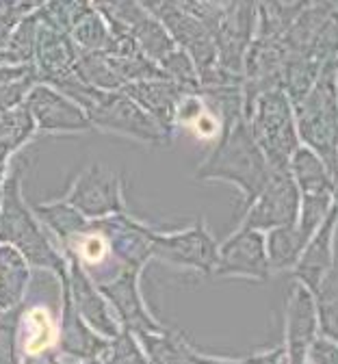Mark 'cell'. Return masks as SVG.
Listing matches in <instances>:
<instances>
[{
  "mask_svg": "<svg viewBox=\"0 0 338 364\" xmlns=\"http://www.w3.org/2000/svg\"><path fill=\"white\" fill-rule=\"evenodd\" d=\"M105 254V241L100 237H89L85 243H83V256L87 260H100Z\"/></svg>",
  "mask_w": 338,
  "mask_h": 364,
  "instance_id": "7a4b0ae2",
  "label": "cell"
},
{
  "mask_svg": "<svg viewBox=\"0 0 338 364\" xmlns=\"http://www.w3.org/2000/svg\"><path fill=\"white\" fill-rule=\"evenodd\" d=\"M55 341V326L46 310H33L26 321L24 334V349L28 353H39L46 347H51Z\"/></svg>",
  "mask_w": 338,
  "mask_h": 364,
  "instance_id": "6da1fadb",
  "label": "cell"
}]
</instances>
